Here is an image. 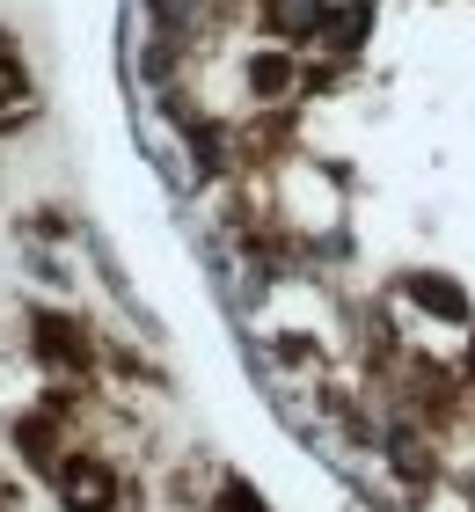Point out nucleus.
Returning a JSON list of instances; mask_svg holds the SVG:
<instances>
[{
  "label": "nucleus",
  "mask_w": 475,
  "mask_h": 512,
  "mask_svg": "<svg viewBox=\"0 0 475 512\" xmlns=\"http://www.w3.org/2000/svg\"><path fill=\"white\" fill-rule=\"evenodd\" d=\"M52 476H59V505L66 512H110L117 505V476L95 454H66Z\"/></svg>",
  "instance_id": "nucleus-2"
},
{
  "label": "nucleus",
  "mask_w": 475,
  "mask_h": 512,
  "mask_svg": "<svg viewBox=\"0 0 475 512\" xmlns=\"http://www.w3.org/2000/svg\"><path fill=\"white\" fill-rule=\"evenodd\" d=\"M8 110H22V66L0 52V118H8Z\"/></svg>",
  "instance_id": "nucleus-3"
},
{
  "label": "nucleus",
  "mask_w": 475,
  "mask_h": 512,
  "mask_svg": "<svg viewBox=\"0 0 475 512\" xmlns=\"http://www.w3.org/2000/svg\"><path fill=\"white\" fill-rule=\"evenodd\" d=\"M30 344H37V359L52 366V374H66V381L95 366V344H88V330H81L74 315H59V308H37V315H30Z\"/></svg>",
  "instance_id": "nucleus-1"
}]
</instances>
